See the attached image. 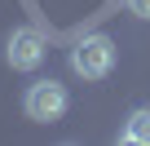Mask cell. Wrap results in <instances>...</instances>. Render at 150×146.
Here are the masks:
<instances>
[{
  "mask_svg": "<svg viewBox=\"0 0 150 146\" xmlns=\"http://www.w3.org/2000/svg\"><path fill=\"white\" fill-rule=\"evenodd\" d=\"M110 66H115V44H110V36H102V31L84 36L80 44L71 49V71L84 75V80H106Z\"/></svg>",
  "mask_w": 150,
  "mask_h": 146,
  "instance_id": "1",
  "label": "cell"
},
{
  "mask_svg": "<svg viewBox=\"0 0 150 146\" xmlns=\"http://www.w3.org/2000/svg\"><path fill=\"white\" fill-rule=\"evenodd\" d=\"M66 106H71V98H66V89H62L57 80H40V84H31L27 98H22V111H27L31 120H40V124L62 120Z\"/></svg>",
  "mask_w": 150,
  "mask_h": 146,
  "instance_id": "2",
  "label": "cell"
},
{
  "mask_svg": "<svg viewBox=\"0 0 150 146\" xmlns=\"http://www.w3.org/2000/svg\"><path fill=\"white\" fill-rule=\"evenodd\" d=\"M5 58L13 71H35L44 62V36L35 27H13L9 40H5Z\"/></svg>",
  "mask_w": 150,
  "mask_h": 146,
  "instance_id": "3",
  "label": "cell"
},
{
  "mask_svg": "<svg viewBox=\"0 0 150 146\" xmlns=\"http://www.w3.org/2000/svg\"><path fill=\"white\" fill-rule=\"evenodd\" d=\"M128 146H150V111L146 106H137L128 120H124V133H119Z\"/></svg>",
  "mask_w": 150,
  "mask_h": 146,
  "instance_id": "4",
  "label": "cell"
},
{
  "mask_svg": "<svg viewBox=\"0 0 150 146\" xmlns=\"http://www.w3.org/2000/svg\"><path fill=\"white\" fill-rule=\"evenodd\" d=\"M124 5H128L137 18H150V0H124Z\"/></svg>",
  "mask_w": 150,
  "mask_h": 146,
  "instance_id": "5",
  "label": "cell"
}]
</instances>
